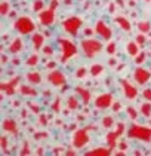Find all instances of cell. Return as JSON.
<instances>
[{
	"label": "cell",
	"mask_w": 151,
	"mask_h": 156,
	"mask_svg": "<svg viewBox=\"0 0 151 156\" xmlns=\"http://www.w3.org/2000/svg\"><path fill=\"white\" fill-rule=\"evenodd\" d=\"M141 113L145 116V118H150L151 116V104L150 103H144L141 106Z\"/></svg>",
	"instance_id": "cell-29"
},
{
	"label": "cell",
	"mask_w": 151,
	"mask_h": 156,
	"mask_svg": "<svg viewBox=\"0 0 151 156\" xmlns=\"http://www.w3.org/2000/svg\"><path fill=\"white\" fill-rule=\"evenodd\" d=\"M80 46L83 54L89 58H93L95 55H98L102 51V43L96 39H84V40H81Z\"/></svg>",
	"instance_id": "cell-1"
},
{
	"label": "cell",
	"mask_w": 151,
	"mask_h": 156,
	"mask_svg": "<svg viewBox=\"0 0 151 156\" xmlns=\"http://www.w3.org/2000/svg\"><path fill=\"white\" fill-rule=\"evenodd\" d=\"M22 49H24V42L19 37L13 39L11 42V45H9V52H11V54H18V52H21Z\"/></svg>",
	"instance_id": "cell-17"
},
{
	"label": "cell",
	"mask_w": 151,
	"mask_h": 156,
	"mask_svg": "<svg viewBox=\"0 0 151 156\" xmlns=\"http://www.w3.org/2000/svg\"><path fill=\"white\" fill-rule=\"evenodd\" d=\"M147 58V55H145V52H141L139 55H136V64H142L144 61Z\"/></svg>",
	"instance_id": "cell-38"
},
{
	"label": "cell",
	"mask_w": 151,
	"mask_h": 156,
	"mask_svg": "<svg viewBox=\"0 0 151 156\" xmlns=\"http://www.w3.org/2000/svg\"><path fill=\"white\" fill-rule=\"evenodd\" d=\"M111 153V149H105V147H98V149H93L91 152H88L86 155L88 156H107Z\"/></svg>",
	"instance_id": "cell-20"
},
{
	"label": "cell",
	"mask_w": 151,
	"mask_h": 156,
	"mask_svg": "<svg viewBox=\"0 0 151 156\" xmlns=\"http://www.w3.org/2000/svg\"><path fill=\"white\" fill-rule=\"evenodd\" d=\"M59 45H61V51H62V57H61V62H67L68 58L77 54V46L67 39H59Z\"/></svg>",
	"instance_id": "cell-4"
},
{
	"label": "cell",
	"mask_w": 151,
	"mask_h": 156,
	"mask_svg": "<svg viewBox=\"0 0 151 156\" xmlns=\"http://www.w3.org/2000/svg\"><path fill=\"white\" fill-rule=\"evenodd\" d=\"M113 125H114V119L111 116H104L102 118V126H104L105 129H110Z\"/></svg>",
	"instance_id": "cell-30"
},
{
	"label": "cell",
	"mask_w": 151,
	"mask_h": 156,
	"mask_svg": "<svg viewBox=\"0 0 151 156\" xmlns=\"http://www.w3.org/2000/svg\"><path fill=\"white\" fill-rule=\"evenodd\" d=\"M142 95H144V98H145V100H148V101H151V89H150V88H148V89H144Z\"/></svg>",
	"instance_id": "cell-39"
},
{
	"label": "cell",
	"mask_w": 151,
	"mask_h": 156,
	"mask_svg": "<svg viewBox=\"0 0 151 156\" xmlns=\"http://www.w3.org/2000/svg\"><path fill=\"white\" fill-rule=\"evenodd\" d=\"M128 135L130 138H138L145 143L151 141V128L142 126V125H132L128 129Z\"/></svg>",
	"instance_id": "cell-2"
},
{
	"label": "cell",
	"mask_w": 151,
	"mask_h": 156,
	"mask_svg": "<svg viewBox=\"0 0 151 156\" xmlns=\"http://www.w3.org/2000/svg\"><path fill=\"white\" fill-rule=\"evenodd\" d=\"M45 9V2L43 0H34L33 2V11L34 12H42Z\"/></svg>",
	"instance_id": "cell-28"
},
{
	"label": "cell",
	"mask_w": 151,
	"mask_h": 156,
	"mask_svg": "<svg viewBox=\"0 0 151 156\" xmlns=\"http://www.w3.org/2000/svg\"><path fill=\"white\" fill-rule=\"evenodd\" d=\"M31 43H33V48L36 51H39V49H43V45H45V34H42V33H36L31 36Z\"/></svg>",
	"instance_id": "cell-16"
},
{
	"label": "cell",
	"mask_w": 151,
	"mask_h": 156,
	"mask_svg": "<svg viewBox=\"0 0 151 156\" xmlns=\"http://www.w3.org/2000/svg\"><path fill=\"white\" fill-rule=\"evenodd\" d=\"M57 6H58V0H52V2H50V8L57 9Z\"/></svg>",
	"instance_id": "cell-44"
},
{
	"label": "cell",
	"mask_w": 151,
	"mask_h": 156,
	"mask_svg": "<svg viewBox=\"0 0 151 156\" xmlns=\"http://www.w3.org/2000/svg\"><path fill=\"white\" fill-rule=\"evenodd\" d=\"M67 107L70 108V110H77V108H79V101H77L76 97H68V100H67Z\"/></svg>",
	"instance_id": "cell-26"
},
{
	"label": "cell",
	"mask_w": 151,
	"mask_h": 156,
	"mask_svg": "<svg viewBox=\"0 0 151 156\" xmlns=\"http://www.w3.org/2000/svg\"><path fill=\"white\" fill-rule=\"evenodd\" d=\"M40 137H46V134H36V138H40Z\"/></svg>",
	"instance_id": "cell-46"
},
{
	"label": "cell",
	"mask_w": 151,
	"mask_h": 156,
	"mask_svg": "<svg viewBox=\"0 0 151 156\" xmlns=\"http://www.w3.org/2000/svg\"><path fill=\"white\" fill-rule=\"evenodd\" d=\"M89 132H88V128H80L77 129L74 137H73V146L76 149H83L86 144L89 143Z\"/></svg>",
	"instance_id": "cell-6"
},
{
	"label": "cell",
	"mask_w": 151,
	"mask_h": 156,
	"mask_svg": "<svg viewBox=\"0 0 151 156\" xmlns=\"http://www.w3.org/2000/svg\"><path fill=\"white\" fill-rule=\"evenodd\" d=\"M125 129H126V126H125V123L123 122H120L118 125H117V129L113 132H108L107 134V143H108V146H110V149H114L117 144V138L125 132Z\"/></svg>",
	"instance_id": "cell-11"
},
{
	"label": "cell",
	"mask_w": 151,
	"mask_h": 156,
	"mask_svg": "<svg viewBox=\"0 0 151 156\" xmlns=\"http://www.w3.org/2000/svg\"><path fill=\"white\" fill-rule=\"evenodd\" d=\"M145 42H147V37L144 36L142 33H141L139 36H136V43H138L139 46H144V45H145Z\"/></svg>",
	"instance_id": "cell-34"
},
{
	"label": "cell",
	"mask_w": 151,
	"mask_h": 156,
	"mask_svg": "<svg viewBox=\"0 0 151 156\" xmlns=\"http://www.w3.org/2000/svg\"><path fill=\"white\" fill-rule=\"evenodd\" d=\"M76 92L81 97V100H83L84 104H88V103L91 101V92H89L88 89H84V88H81V86H77V88H76Z\"/></svg>",
	"instance_id": "cell-21"
},
{
	"label": "cell",
	"mask_w": 151,
	"mask_h": 156,
	"mask_svg": "<svg viewBox=\"0 0 151 156\" xmlns=\"http://www.w3.org/2000/svg\"><path fill=\"white\" fill-rule=\"evenodd\" d=\"M111 104H113V94L111 92H104L95 98V107L99 108V110H105V108L111 107Z\"/></svg>",
	"instance_id": "cell-9"
},
{
	"label": "cell",
	"mask_w": 151,
	"mask_h": 156,
	"mask_svg": "<svg viewBox=\"0 0 151 156\" xmlns=\"http://www.w3.org/2000/svg\"><path fill=\"white\" fill-rule=\"evenodd\" d=\"M95 33L98 36H101L102 39H105V40H110L113 37V30L105 24L102 20H99V21L95 23Z\"/></svg>",
	"instance_id": "cell-10"
},
{
	"label": "cell",
	"mask_w": 151,
	"mask_h": 156,
	"mask_svg": "<svg viewBox=\"0 0 151 156\" xmlns=\"http://www.w3.org/2000/svg\"><path fill=\"white\" fill-rule=\"evenodd\" d=\"M138 28H139V31L141 33H148L150 31V28H151V25H150V23L148 21H139L138 23Z\"/></svg>",
	"instance_id": "cell-27"
},
{
	"label": "cell",
	"mask_w": 151,
	"mask_h": 156,
	"mask_svg": "<svg viewBox=\"0 0 151 156\" xmlns=\"http://www.w3.org/2000/svg\"><path fill=\"white\" fill-rule=\"evenodd\" d=\"M120 107H122V104H120V103H116V104H114V107H113V110H114V112H118Z\"/></svg>",
	"instance_id": "cell-45"
},
{
	"label": "cell",
	"mask_w": 151,
	"mask_h": 156,
	"mask_svg": "<svg viewBox=\"0 0 151 156\" xmlns=\"http://www.w3.org/2000/svg\"><path fill=\"white\" fill-rule=\"evenodd\" d=\"M0 146H2L3 150L8 149V140H6V137H2V138H0Z\"/></svg>",
	"instance_id": "cell-41"
},
{
	"label": "cell",
	"mask_w": 151,
	"mask_h": 156,
	"mask_svg": "<svg viewBox=\"0 0 151 156\" xmlns=\"http://www.w3.org/2000/svg\"><path fill=\"white\" fill-rule=\"evenodd\" d=\"M19 92L22 95H27V97H37V91H36L33 86H28V85H22L19 88Z\"/></svg>",
	"instance_id": "cell-22"
},
{
	"label": "cell",
	"mask_w": 151,
	"mask_h": 156,
	"mask_svg": "<svg viewBox=\"0 0 151 156\" xmlns=\"http://www.w3.org/2000/svg\"><path fill=\"white\" fill-rule=\"evenodd\" d=\"M43 52H45V55H52L53 54V48L52 46H43Z\"/></svg>",
	"instance_id": "cell-40"
},
{
	"label": "cell",
	"mask_w": 151,
	"mask_h": 156,
	"mask_svg": "<svg viewBox=\"0 0 151 156\" xmlns=\"http://www.w3.org/2000/svg\"><path fill=\"white\" fill-rule=\"evenodd\" d=\"M105 49H107V52H108V54H111V55H113V54L117 51V46H116V43H114V42H110V43L107 45V48Z\"/></svg>",
	"instance_id": "cell-33"
},
{
	"label": "cell",
	"mask_w": 151,
	"mask_h": 156,
	"mask_svg": "<svg viewBox=\"0 0 151 156\" xmlns=\"http://www.w3.org/2000/svg\"><path fill=\"white\" fill-rule=\"evenodd\" d=\"M126 48H128V54L132 55V57H136L138 52H139V45L136 42H129L128 45H126Z\"/></svg>",
	"instance_id": "cell-23"
},
{
	"label": "cell",
	"mask_w": 151,
	"mask_h": 156,
	"mask_svg": "<svg viewBox=\"0 0 151 156\" xmlns=\"http://www.w3.org/2000/svg\"><path fill=\"white\" fill-rule=\"evenodd\" d=\"M145 2H151V0H145Z\"/></svg>",
	"instance_id": "cell-47"
},
{
	"label": "cell",
	"mask_w": 151,
	"mask_h": 156,
	"mask_svg": "<svg viewBox=\"0 0 151 156\" xmlns=\"http://www.w3.org/2000/svg\"><path fill=\"white\" fill-rule=\"evenodd\" d=\"M13 27H15V30H16L19 34H31V33L36 30L34 21H33L30 16H25V15L16 18Z\"/></svg>",
	"instance_id": "cell-3"
},
{
	"label": "cell",
	"mask_w": 151,
	"mask_h": 156,
	"mask_svg": "<svg viewBox=\"0 0 151 156\" xmlns=\"http://www.w3.org/2000/svg\"><path fill=\"white\" fill-rule=\"evenodd\" d=\"M128 115L130 116V119H133V120L138 118V113H136V110L133 107H128Z\"/></svg>",
	"instance_id": "cell-35"
},
{
	"label": "cell",
	"mask_w": 151,
	"mask_h": 156,
	"mask_svg": "<svg viewBox=\"0 0 151 156\" xmlns=\"http://www.w3.org/2000/svg\"><path fill=\"white\" fill-rule=\"evenodd\" d=\"M39 20H40V24L45 25V27H50V25L55 23V9L53 8H46L43 9L42 12L39 13Z\"/></svg>",
	"instance_id": "cell-8"
},
{
	"label": "cell",
	"mask_w": 151,
	"mask_h": 156,
	"mask_svg": "<svg viewBox=\"0 0 151 156\" xmlns=\"http://www.w3.org/2000/svg\"><path fill=\"white\" fill-rule=\"evenodd\" d=\"M89 72L92 76H99L101 73L104 72V66H101V64H92V67L89 69Z\"/></svg>",
	"instance_id": "cell-25"
},
{
	"label": "cell",
	"mask_w": 151,
	"mask_h": 156,
	"mask_svg": "<svg viewBox=\"0 0 151 156\" xmlns=\"http://www.w3.org/2000/svg\"><path fill=\"white\" fill-rule=\"evenodd\" d=\"M81 25H83V21H81L80 18H77V16H70V18H67V20L62 23V28H64L67 33L76 36V34L79 33V30L81 28Z\"/></svg>",
	"instance_id": "cell-5"
},
{
	"label": "cell",
	"mask_w": 151,
	"mask_h": 156,
	"mask_svg": "<svg viewBox=\"0 0 151 156\" xmlns=\"http://www.w3.org/2000/svg\"><path fill=\"white\" fill-rule=\"evenodd\" d=\"M27 80H28V83H31V85H39V83H42V74L39 72H30V73H27Z\"/></svg>",
	"instance_id": "cell-18"
},
{
	"label": "cell",
	"mask_w": 151,
	"mask_h": 156,
	"mask_svg": "<svg viewBox=\"0 0 151 156\" xmlns=\"http://www.w3.org/2000/svg\"><path fill=\"white\" fill-rule=\"evenodd\" d=\"M120 83H122V88H123V94H125V97L128 100H135L138 97V89L132 83H129L126 79H122Z\"/></svg>",
	"instance_id": "cell-12"
},
{
	"label": "cell",
	"mask_w": 151,
	"mask_h": 156,
	"mask_svg": "<svg viewBox=\"0 0 151 156\" xmlns=\"http://www.w3.org/2000/svg\"><path fill=\"white\" fill-rule=\"evenodd\" d=\"M133 76H135V80H136L138 83L144 85V83H147V82L150 80L151 73L148 72L147 69H144V67H136V70L133 72Z\"/></svg>",
	"instance_id": "cell-13"
},
{
	"label": "cell",
	"mask_w": 151,
	"mask_h": 156,
	"mask_svg": "<svg viewBox=\"0 0 151 156\" xmlns=\"http://www.w3.org/2000/svg\"><path fill=\"white\" fill-rule=\"evenodd\" d=\"M116 23H117V25H118L122 30H125V31H130V30H132V24H130V21L126 20L125 16H117Z\"/></svg>",
	"instance_id": "cell-19"
},
{
	"label": "cell",
	"mask_w": 151,
	"mask_h": 156,
	"mask_svg": "<svg viewBox=\"0 0 151 156\" xmlns=\"http://www.w3.org/2000/svg\"><path fill=\"white\" fill-rule=\"evenodd\" d=\"M9 12H11V5H9V2H2V5H0V13H2V15H8Z\"/></svg>",
	"instance_id": "cell-31"
},
{
	"label": "cell",
	"mask_w": 151,
	"mask_h": 156,
	"mask_svg": "<svg viewBox=\"0 0 151 156\" xmlns=\"http://www.w3.org/2000/svg\"><path fill=\"white\" fill-rule=\"evenodd\" d=\"M21 155H30L31 152H30V146H28V143H24L22 149H21V152H19Z\"/></svg>",
	"instance_id": "cell-37"
},
{
	"label": "cell",
	"mask_w": 151,
	"mask_h": 156,
	"mask_svg": "<svg viewBox=\"0 0 151 156\" xmlns=\"http://www.w3.org/2000/svg\"><path fill=\"white\" fill-rule=\"evenodd\" d=\"M52 110H53V112H59V110H61V100H59V98H57V100L53 101Z\"/></svg>",
	"instance_id": "cell-36"
},
{
	"label": "cell",
	"mask_w": 151,
	"mask_h": 156,
	"mask_svg": "<svg viewBox=\"0 0 151 156\" xmlns=\"http://www.w3.org/2000/svg\"><path fill=\"white\" fill-rule=\"evenodd\" d=\"M39 122H40V125H46L47 123L46 116H45V115H42V116H40V119H39Z\"/></svg>",
	"instance_id": "cell-43"
},
{
	"label": "cell",
	"mask_w": 151,
	"mask_h": 156,
	"mask_svg": "<svg viewBox=\"0 0 151 156\" xmlns=\"http://www.w3.org/2000/svg\"><path fill=\"white\" fill-rule=\"evenodd\" d=\"M2 128H3V131H6L8 134H12V135H16V134H18V125H16V122L13 119H11V118H6V119L3 120Z\"/></svg>",
	"instance_id": "cell-14"
},
{
	"label": "cell",
	"mask_w": 151,
	"mask_h": 156,
	"mask_svg": "<svg viewBox=\"0 0 151 156\" xmlns=\"http://www.w3.org/2000/svg\"><path fill=\"white\" fill-rule=\"evenodd\" d=\"M30 107H31V110H33V112H36V113H39V112H40V107H39L37 104H33V103H30Z\"/></svg>",
	"instance_id": "cell-42"
},
{
	"label": "cell",
	"mask_w": 151,
	"mask_h": 156,
	"mask_svg": "<svg viewBox=\"0 0 151 156\" xmlns=\"http://www.w3.org/2000/svg\"><path fill=\"white\" fill-rule=\"evenodd\" d=\"M47 80H49V83H52L53 86H65L67 83V76L64 74V73L61 72V70H52V72L47 74Z\"/></svg>",
	"instance_id": "cell-7"
},
{
	"label": "cell",
	"mask_w": 151,
	"mask_h": 156,
	"mask_svg": "<svg viewBox=\"0 0 151 156\" xmlns=\"http://www.w3.org/2000/svg\"><path fill=\"white\" fill-rule=\"evenodd\" d=\"M88 72H89V70H88L86 67H79V69L76 70V77H77V79H83V77L88 74Z\"/></svg>",
	"instance_id": "cell-32"
},
{
	"label": "cell",
	"mask_w": 151,
	"mask_h": 156,
	"mask_svg": "<svg viewBox=\"0 0 151 156\" xmlns=\"http://www.w3.org/2000/svg\"><path fill=\"white\" fill-rule=\"evenodd\" d=\"M39 62H40V57H39L37 54H31V55L25 60V64L30 66V67H34V66H37Z\"/></svg>",
	"instance_id": "cell-24"
},
{
	"label": "cell",
	"mask_w": 151,
	"mask_h": 156,
	"mask_svg": "<svg viewBox=\"0 0 151 156\" xmlns=\"http://www.w3.org/2000/svg\"><path fill=\"white\" fill-rule=\"evenodd\" d=\"M18 82H19V77H13V79H11L9 82H5V83L0 85V89L5 91L6 95H13V92H15V86L18 85Z\"/></svg>",
	"instance_id": "cell-15"
}]
</instances>
